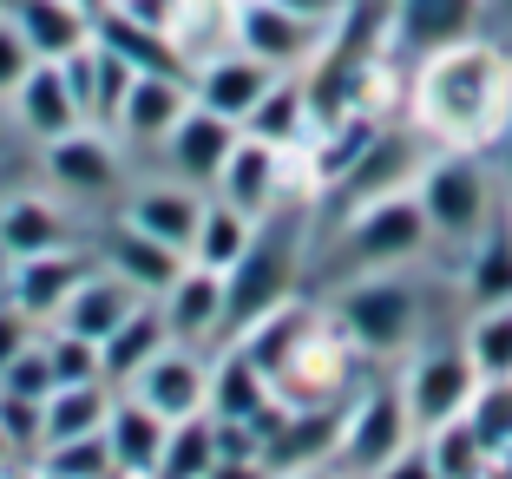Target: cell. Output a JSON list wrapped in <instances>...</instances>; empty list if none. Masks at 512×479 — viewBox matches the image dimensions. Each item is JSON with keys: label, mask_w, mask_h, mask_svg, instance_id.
<instances>
[{"label": "cell", "mask_w": 512, "mask_h": 479, "mask_svg": "<svg viewBox=\"0 0 512 479\" xmlns=\"http://www.w3.org/2000/svg\"><path fill=\"white\" fill-rule=\"evenodd\" d=\"M0 388L7 394H33V401H46V394L60 388V381H53V361H46V329H40V342H27L7 368H0Z\"/></svg>", "instance_id": "cell-39"}, {"label": "cell", "mask_w": 512, "mask_h": 479, "mask_svg": "<svg viewBox=\"0 0 512 479\" xmlns=\"http://www.w3.org/2000/svg\"><path fill=\"white\" fill-rule=\"evenodd\" d=\"M421 447H427V460H434L440 479H486V447L473 440L467 414H453V420H440V427H427Z\"/></svg>", "instance_id": "cell-33"}, {"label": "cell", "mask_w": 512, "mask_h": 479, "mask_svg": "<svg viewBox=\"0 0 512 479\" xmlns=\"http://www.w3.org/2000/svg\"><path fill=\"white\" fill-rule=\"evenodd\" d=\"M211 479H270V466L263 460H217Z\"/></svg>", "instance_id": "cell-44"}, {"label": "cell", "mask_w": 512, "mask_h": 479, "mask_svg": "<svg viewBox=\"0 0 512 479\" xmlns=\"http://www.w3.org/2000/svg\"><path fill=\"white\" fill-rule=\"evenodd\" d=\"M493 20H499V27H512V0H486V27H493Z\"/></svg>", "instance_id": "cell-45"}, {"label": "cell", "mask_w": 512, "mask_h": 479, "mask_svg": "<svg viewBox=\"0 0 512 479\" xmlns=\"http://www.w3.org/2000/svg\"><path fill=\"white\" fill-rule=\"evenodd\" d=\"M40 178H46V191H60L66 204L119 197L125 191V145L106 125H79V132L40 145Z\"/></svg>", "instance_id": "cell-9"}, {"label": "cell", "mask_w": 512, "mask_h": 479, "mask_svg": "<svg viewBox=\"0 0 512 479\" xmlns=\"http://www.w3.org/2000/svg\"><path fill=\"white\" fill-rule=\"evenodd\" d=\"M414 440H421V434H414V420H407L401 381H394V375H381V381H368V388H355V394H348L335 466H342L348 479H368V473H381V466H388L394 453H407Z\"/></svg>", "instance_id": "cell-7"}, {"label": "cell", "mask_w": 512, "mask_h": 479, "mask_svg": "<svg viewBox=\"0 0 512 479\" xmlns=\"http://www.w3.org/2000/svg\"><path fill=\"white\" fill-rule=\"evenodd\" d=\"M342 407L348 401H289V414L276 420L256 460L270 466V479L283 473H309V466H329L335 447H342Z\"/></svg>", "instance_id": "cell-12"}, {"label": "cell", "mask_w": 512, "mask_h": 479, "mask_svg": "<svg viewBox=\"0 0 512 479\" xmlns=\"http://www.w3.org/2000/svg\"><path fill=\"white\" fill-rule=\"evenodd\" d=\"M158 309H165L171 342H184V348H217L224 342V276L204 270V263H184L178 283L158 296Z\"/></svg>", "instance_id": "cell-23"}, {"label": "cell", "mask_w": 512, "mask_h": 479, "mask_svg": "<svg viewBox=\"0 0 512 479\" xmlns=\"http://www.w3.org/2000/svg\"><path fill=\"white\" fill-rule=\"evenodd\" d=\"M329 322L355 342V355H407V348L427 335V283H421V263L414 270H368V276H348V283L329 289Z\"/></svg>", "instance_id": "cell-4"}, {"label": "cell", "mask_w": 512, "mask_h": 479, "mask_svg": "<svg viewBox=\"0 0 512 479\" xmlns=\"http://www.w3.org/2000/svg\"><path fill=\"white\" fill-rule=\"evenodd\" d=\"M414 197H421L427 230H434V256H453V263H460V250L480 237L486 217L499 210V171L486 165V151L434 145V158H427L421 178H414Z\"/></svg>", "instance_id": "cell-5"}, {"label": "cell", "mask_w": 512, "mask_h": 479, "mask_svg": "<svg viewBox=\"0 0 512 479\" xmlns=\"http://www.w3.org/2000/svg\"><path fill=\"white\" fill-rule=\"evenodd\" d=\"M92 250H99V263H106L119 283H132L138 296H151V302L165 296V289L178 283V270L191 263L184 250H171V243H158V237H145V230L119 224V217L99 230V243H92Z\"/></svg>", "instance_id": "cell-21"}, {"label": "cell", "mask_w": 512, "mask_h": 479, "mask_svg": "<svg viewBox=\"0 0 512 479\" xmlns=\"http://www.w3.org/2000/svg\"><path fill=\"white\" fill-rule=\"evenodd\" d=\"M46 473H60V479H119V466H112V447L106 434H79V440H53V447H40Z\"/></svg>", "instance_id": "cell-35"}, {"label": "cell", "mask_w": 512, "mask_h": 479, "mask_svg": "<svg viewBox=\"0 0 512 479\" xmlns=\"http://www.w3.org/2000/svg\"><path fill=\"white\" fill-rule=\"evenodd\" d=\"M92 40H99V46H112V53H119V60L132 66V73H191V60H184V46L171 40V33L145 27V20L119 14V7H106V14H99Z\"/></svg>", "instance_id": "cell-28"}, {"label": "cell", "mask_w": 512, "mask_h": 479, "mask_svg": "<svg viewBox=\"0 0 512 479\" xmlns=\"http://www.w3.org/2000/svg\"><path fill=\"white\" fill-rule=\"evenodd\" d=\"M165 440H171V420L151 414L138 394H112V414H106V447L119 479H158V460H165Z\"/></svg>", "instance_id": "cell-24"}, {"label": "cell", "mask_w": 512, "mask_h": 479, "mask_svg": "<svg viewBox=\"0 0 512 479\" xmlns=\"http://www.w3.org/2000/svg\"><path fill=\"white\" fill-rule=\"evenodd\" d=\"M250 237H256V217H243L237 204L211 197V204H204V217H197V237H191V250H184V256L224 276L230 263H237V256L250 250Z\"/></svg>", "instance_id": "cell-31"}, {"label": "cell", "mask_w": 512, "mask_h": 479, "mask_svg": "<svg viewBox=\"0 0 512 479\" xmlns=\"http://www.w3.org/2000/svg\"><path fill=\"white\" fill-rule=\"evenodd\" d=\"M0 434H7L14 460H40V447H46V401L0 388Z\"/></svg>", "instance_id": "cell-37"}, {"label": "cell", "mask_w": 512, "mask_h": 479, "mask_svg": "<svg viewBox=\"0 0 512 479\" xmlns=\"http://www.w3.org/2000/svg\"><path fill=\"white\" fill-rule=\"evenodd\" d=\"M92 270H99V250H86V243H66V250L0 263V296H7L20 315H33V322L46 329V322L66 309V296H73V289L86 283Z\"/></svg>", "instance_id": "cell-11"}, {"label": "cell", "mask_w": 512, "mask_h": 479, "mask_svg": "<svg viewBox=\"0 0 512 479\" xmlns=\"http://www.w3.org/2000/svg\"><path fill=\"white\" fill-rule=\"evenodd\" d=\"M0 479H33V460H14V466H0Z\"/></svg>", "instance_id": "cell-47"}, {"label": "cell", "mask_w": 512, "mask_h": 479, "mask_svg": "<svg viewBox=\"0 0 512 479\" xmlns=\"http://www.w3.org/2000/svg\"><path fill=\"white\" fill-rule=\"evenodd\" d=\"M112 7L132 14V20H145V27H158V33H171L178 14H184V0H112Z\"/></svg>", "instance_id": "cell-42"}, {"label": "cell", "mask_w": 512, "mask_h": 479, "mask_svg": "<svg viewBox=\"0 0 512 479\" xmlns=\"http://www.w3.org/2000/svg\"><path fill=\"white\" fill-rule=\"evenodd\" d=\"M283 479H348V473H342V466L329 460V466H309V473H283Z\"/></svg>", "instance_id": "cell-46"}, {"label": "cell", "mask_w": 512, "mask_h": 479, "mask_svg": "<svg viewBox=\"0 0 512 479\" xmlns=\"http://www.w3.org/2000/svg\"><path fill=\"white\" fill-rule=\"evenodd\" d=\"M125 394H138L151 414H165V420H191V414H204V394H211V361H204V348L171 342L125 381Z\"/></svg>", "instance_id": "cell-17"}, {"label": "cell", "mask_w": 512, "mask_h": 479, "mask_svg": "<svg viewBox=\"0 0 512 479\" xmlns=\"http://www.w3.org/2000/svg\"><path fill=\"white\" fill-rule=\"evenodd\" d=\"M0 7L14 14L33 60H73L79 46H92V27H99V14H86L79 0H0Z\"/></svg>", "instance_id": "cell-25"}, {"label": "cell", "mask_w": 512, "mask_h": 479, "mask_svg": "<svg viewBox=\"0 0 512 479\" xmlns=\"http://www.w3.org/2000/svg\"><path fill=\"white\" fill-rule=\"evenodd\" d=\"M0 466H14V447H7V434H0Z\"/></svg>", "instance_id": "cell-49"}, {"label": "cell", "mask_w": 512, "mask_h": 479, "mask_svg": "<svg viewBox=\"0 0 512 479\" xmlns=\"http://www.w3.org/2000/svg\"><path fill=\"white\" fill-rule=\"evenodd\" d=\"M204 204H211V191H197V184L184 178H138L119 191V224L145 230V237L171 243V250H191L197 237V217H204Z\"/></svg>", "instance_id": "cell-13"}, {"label": "cell", "mask_w": 512, "mask_h": 479, "mask_svg": "<svg viewBox=\"0 0 512 479\" xmlns=\"http://www.w3.org/2000/svg\"><path fill=\"white\" fill-rule=\"evenodd\" d=\"M473 33H486V0H388V14H381L388 60H427Z\"/></svg>", "instance_id": "cell-10"}, {"label": "cell", "mask_w": 512, "mask_h": 479, "mask_svg": "<svg viewBox=\"0 0 512 479\" xmlns=\"http://www.w3.org/2000/svg\"><path fill=\"white\" fill-rule=\"evenodd\" d=\"M211 466H217V420L211 414L171 420V440H165V460H158V479H211Z\"/></svg>", "instance_id": "cell-32"}, {"label": "cell", "mask_w": 512, "mask_h": 479, "mask_svg": "<svg viewBox=\"0 0 512 479\" xmlns=\"http://www.w3.org/2000/svg\"><path fill=\"white\" fill-rule=\"evenodd\" d=\"M237 138H243V125H230L224 112H204V105H191V112H184V119L171 125V138L158 145V158H165L171 178L197 184V191H211Z\"/></svg>", "instance_id": "cell-20"}, {"label": "cell", "mask_w": 512, "mask_h": 479, "mask_svg": "<svg viewBox=\"0 0 512 479\" xmlns=\"http://www.w3.org/2000/svg\"><path fill=\"white\" fill-rule=\"evenodd\" d=\"M158 348H171L165 309H158V302H138V309L125 315L119 329H112L106 342H99V368H106V381H112V388H125V381H132L138 368H145V361L158 355Z\"/></svg>", "instance_id": "cell-29"}, {"label": "cell", "mask_w": 512, "mask_h": 479, "mask_svg": "<svg viewBox=\"0 0 512 479\" xmlns=\"http://www.w3.org/2000/svg\"><path fill=\"white\" fill-rule=\"evenodd\" d=\"M467 427H473V440H480L486 453L512 447V375L480 381V388H473V401H467Z\"/></svg>", "instance_id": "cell-36"}, {"label": "cell", "mask_w": 512, "mask_h": 479, "mask_svg": "<svg viewBox=\"0 0 512 479\" xmlns=\"http://www.w3.org/2000/svg\"><path fill=\"white\" fill-rule=\"evenodd\" d=\"M289 158H296V151H283V145H270V138H250V132H243L237 145H230L224 171H217L211 197L237 204L243 217H263V210H276L289 197Z\"/></svg>", "instance_id": "cell-16"}, {"label": "cell", "mask_w": 512, "mask_h": 479, "mask_svg": "<svg viewBox=\"0 0 512 479\" xmlns=\"http://www.w3.org/2000/svg\"><path fill=\"white\" fill-rule=\"evenodd\" d=\"M7 125H14V119H7V112H0V145H7Z\"/></svg>", "instance_id": "cell-50"}, {"label": "cell", "mask_w": 512, "mask_h": 479, "mask_svg": "<svg viewBox=\"0 0 512 479\" xmlns=\"http://www.w3.org/2000/svg\"><path fill=\"white\" fill-rule=\"evenodd\" d=\"M46 361H53V381H106V368H99V342H86V335L46 329Z\"/></svg>", "instance_id": "cell-38"}, {"label": "cell", "mask_w": 512, "mask_h": 479, "mask_svg": "<svg viewBox=\"0 0 512 479\" xmlns=\"http://www.w3.org/2000/svg\"><path fill=\"white\" fill-rule=\"evenodd\" d=\"M191 105H197L191 73H138L132 92H125V105H119V119H112V138H119L125 151H158Z\"/></svg>", "instance_id": "cell-18"}, {"label": "cell", "mask_w": 512, "mask_h": 479, "mask_svg": "<svg viewBox=\"0 0 512 479\" xmlns=\"http://www.w3.org/2000/svg\"><path fill=\"white\" fill-rule=\"evenodd\" d=\"M401 401H407V420H414V434L440 427V420L467 414L473 388H480V368H473L467 342L460 335H421V342L407 348L401 361Z\"/></svg>", "instance_id": "cell-6"}, {"label": "cell", "mask_w": 512, "mask_h": 479, "mask_svg": "<svg viewBox=\"0 0 512 479\" xmlns=\"http://www.w3.org/2000/svg\"><path fill=\"white\" fill-rule=\"evenodd\" d=\"M453 289L467 309H493V302H512V210L499 197V210L486 217V230L460 250L453 263Z\"/></svg>", "instance_id": "cell-22"}, {"label": "cell", "mask_w": 512, "mask_h": 479, "mask_svg": "<svg viewBox=\"0 0 512 479\" xmlns=\"http://www.w3.org/2000/svg\"><path fill=\"white\" fill-rule=\"evenodd\" d=\"M112 381H60L46 394V447L53 440H79V434H106L112 414Z\"/></svg>", "instance_id": "cell-30"}, {"label": "cell", "mask_w": 512, "mask_h": 479, "mask_svg": "<svg viewBox=\"0 0 512 479\" xmlns=\"http://www.w3.org/2000/svg\"><path fill=\"white\" fill-rule=\"evenodd\" d=\"M499 197H506V210H512V151H506V171H499Z\"/></svg>", "instance_id": "cell-48"}, {"label": "cell", "mask_w": 512, "mask_h": 479, "mask_svg": "<svg viewBox=\"0 0 512 479\" xmlns=\"http://www.w3.org/2000/svg\"><path fill=\"white\" fill-rule=\"evenodd\" d=\"M27 342H40V322H33V315H20L14 302L0 296V368H7V361H14Z\"/></svg>", "instance_id": "cell-41"}, {"label": "cell", "mask_w": 512, "mask_h": 479, "mask_svg": "<svg viewBox=\"0 0 512 479\" xmlns=\"http://www.w3.org/2000/svg\"><path fill=\"white\" fill-rule=\"evenodd\" d=\"M250 138H270L283 151H302L316 132V99H309V73H276V86L256 99V112L243 119Z\"/></svg>", "instance_id": "cell-27"}, {"label": "cell", "mask_w": 512, "mask_h": 479, "mask_svg": "<svg viewBox=\"0 0 512 479\" xmlns=\"http://www.w3.org/2000/svg\"><path fill=\"white\" fill-rule=\"evenodd\" d=\"M407 112L427 145H467L486 151L493 138L512 132V53L486 33L460 46H440L427 60H414V86H407Z\"/></svg>", "instance_id": "cell-1"}, {"label": "cell", "mask_w": 512, "mask_h": 479, "mask_svg": "<svg viewBox=\"0 0 512 479\" xmlns=\"http://www.w3.org/2000/svg\"><path fill=\"white\" fill-rule=\"evenodd\" d=\"M467 355H473V368H480V381H499V375H512V302H493V309H473V322H467Z\"/></svg>", "instance_id": "cell-34"}, {"label": "cell", "mask_w": 512, "mask_h": 479, "mask_svg": "<svg viewBox=\"0 0 512 479\" xmlns=\"http://www.w3.org/2000/svg\"><path fill=\"white\" fill-rule=\"evenodd\" d=\"M368 479H440V473H434V460H427V447L414 440L407 453H394V460L381 466V473H368Z\"/></svg>", "instance_id": "cell-43"}, {"label": "cell", "mask_w": 512, "mask_h": 479, "mask_svg": "<svg viewBox=\"0 0 512 479\" xmlns=\"http://www.w3.org/2000/svg\"><path fill=\"white\" fill-rule=\"evenodd\" d=\"M27 66H33V46L20 40V27H14V14L0 7V105H7V92L27 79Z\"/></svg>", "instance_id": "cell-40"}, {"label": "cell", "mask_w": 512, "mask_h": 479, "mask_svg": "<svg viewBox=\"0 0 512 479\" xmlns=\"http://www.w3.org/2000/svg\"><path fill=\"white\" fill-rule=\"evenodd\" d=\"M138 302H151V296H138L132 283H119V276H112L106 263H99V270H92L86 283H79L73 296H66V309L53 315L46 329H66V335H86V342H106V335L119 329V322L138 309Z\"/></svg>", "instance_id": "cell-26"}, {"label": "cell", "mask_w": 512, "mask_h": 479, "mask_svg": "<svg viewBox=\"0 0 512 479\" xmlns=\"http://www.w3.org/2000/svg\"><path fill=\"white\" fill-rule=\"evenodd\" d=\"M309 237H316V217H309V204H296V197H283L276 210L256 217L250 250L224 270V342L243 335L256 315L283 309V302L296 296L302 263H309ZM224 342H217V348H224Z\"/></svg>", "instance_id": "cell-2"}, {"label": "cell", "mask_w": 512, "mask_h": 479, "mask_svg": "<svg viewBox=\"0 0 512 479\" xmlns=\"http://www.w3.org/2000/svg\"><path fill=\"white\" fill-rule=\"evenodd\" d=\"M434 256V230H427V210L414 197V184L394 197H375V204L348 210L342 224L322 230V270H329V289L348 283V276L368 270H414Z\"/></svg>", "instance_id": "cell-3"}, {"label": "cell", "mask_w": 512, "mask_h": 479, "mask_svg": "<svg viewBox=\"0 0 512 479\" xmlns=\"http://www.w3.org/2000/svg\"><path fill=\"white\" fill-rule=\"evenodd\" d=\"M33 479H60V473H46V466H33Z\"/></svg>", "instance_id": "cell-51"}, {"label": "cell", "mask_w": 512, "mask_h": 479, "mask_svg": "<svg viewBox=\"0 0 512 479\" xmlns=\"http://www.w3.org/2000/svg\"><path fill=\"white\" fill-rule=\"evenodd\" d=\"M66 243H86V237H79L73 204L60 191H7L0 197V263L66 250Z\"/></svg>", "instance_id": "cell-15"}, {"label": "cell", "mask_w": 512, "mask_h": 479, "mask_svg": "<svg viewBox=\"0 0 512 479\" xmlns=\"http://www.w3.org/2000/svg\"><path fill=\"white\" fill-rule=\"evenodd\" d=\"M276 86V66H263L256 53H243V46H224V53H211V60L191 66V99L204 105V112H224L230 125H243L256 112V99Z\"/></svg>", "instance_id": "cell-19"}, {"label": "cell", "mask_w": 512, "mask_h": 479, "mask_svg": "<svg viewBox=\"0 0 512 479\" xmlns=\"http://www.w3.org/2000/svg\"><path fill=\"white\" fill-rule=\"evenodd\" d=\"M329 40H335V27L296 14L283 0H237V7H230V46L256 53V60L276 66V73H309V66L329 53Z\"/></svg>", "instance_id": "cell-8"}, {"label": "cell", "mask_w": 512, "mask_h": 479, "mask_svg": "<svg viewBox=\"0 0 512 479\" xmlns=\"http://www.w3.org/2000/svg\"><path fill=\"white\" fill-rule=\"evenodd\" d=\"M7 119H14L20 138L46 145V138L79 132V125H86V105H79V92H73V79H66L60 60H33L27 79L7 92Z\"/></svg>", "instance_id": "cell-14"}]
</instances>
